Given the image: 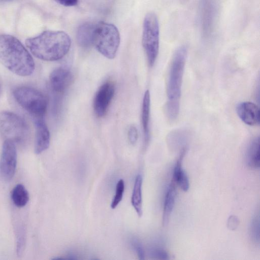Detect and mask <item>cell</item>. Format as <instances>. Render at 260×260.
Returning <instances> with one entry per match:
<instances>
[{
	"label": "cell",
	"instance_id": "6da1fadb",
	"mask_svg": "<svg viewBox=\"0 0 260 260\" xmlns=\"http://www.w3.org/2000/svg\"><path fill=\"white\" fill-rule=\"evenodd\" d=\"M25 44L37 58L55 61L62 58L68 53L71 41L64 31L46 30L35 37L27 39Z\"/></svg>",
	"mask_w": 260,
	"mask_h": 260
},
{
	"label": "cell",
	"instance_id": "7a4b0ae2",
	"mask_svg": "<svg viewBox=\"0 0 260 260\" xmlns=\"http://www.w3.org/2000/svg\"><path fill=\"white\" fill-rule=\"evenodd\" d=\"M0 61L8 70L21 76L31 75L34 61L23 44L14 36L0 35Z\"/></svg>",
	"mask_w": 260,
	"mask_h": 260
},
{
	"label": "cell",
	"instance_id": "3957f363",
	"mask_svg": "<svg viewBox=\"0 0 260 260\" xmlns=\"http://www.w3.org/2000/svg\"><path fill=\"white\" fill-rule=\"evenodd\" d=\"M187 49L185 46L179 47L175 51L169 69L167 83V102L166 113L171 121L176 120L180 109V102L184 70Z\"/></svg>",
	"mask_w": 260,
	"mask_h": 260
},
{
	"label": "cell",
	"instance_id": "277c9868",
	"mask_svg": "<svg viewBox=\"0 0 260 260\" xmlns=\"http://www.w3.org/2000/svg\"><path fill=\"white\" fill-rule=\"evenodd\" d=\"M120 40L119 32L114 25L104 22L96 23L93 45L103 56L109 59L114 58L118 50Z\"/></svg>",
	"mask_w": 260,
	"mask_h": 260
},
{
	"label": "cell",
	"instance_id": "5b68a950",
	"mask_svg": "<svg viewBox=\"0 0 260 260\" xmlns=\"http://www.w3.org/2000/svg\"><path fill=\"white\" fill-rule=\"evenodd\" d=\"M142 43L148 64L152 67L157 58L159 44V23L154 12H149L145 16Z\"/></svg>",
	"mask_w": 260,
	"mask_h": 260
},
{
	"label": "cell",
	"instance_id": "8992f818",
	"mask_svg": "<svg viewBox=\"0 0 260 260\" xmlns=\"http://www.w3.org/2000/svg\"><path fill=\"white\" fill-rule=\"evenodd\" d=\"M17 103L35 118L43 117L47 107L46 96L37 89L27 86H20L13 91Z\"/></svg>",
	"mask_w": 260,
	"mask_h": 260
},
{
	"label": "cell",
	"instance_id": "52a82bcc",
	"mask_svg": "<svg viewBox=\"0 0 260 260\" xmlns=\"http://www.w3.org/2000/svg\"><path fill=\"white\" fill-rule=\"evenodd\" d=\"M28 132V125L21 117L9 111L0 112V134L6 140L24 141Z\"/></svg>",
	"mask_w": 260,
	"mask_h": 260
},
{
	"label": "cell",
	"instance_id": "ba28073f",
	"mask_svg": "<svg viewBox=\"0 0 260 260\" xmlns=\"http://www.w3.org/2000/svg\"><path fill=\"white\" fill-rule=\"evenodd\" d=\"M17 163V153L14 142L6 140L2 149L0 172L3 178L11 180L14 176Z\"/></svg>",
	"mask_w": 260,
	"mask_h": 260
},
{
	"label": "cell",
	"instance_id": "9c48e42d",
	"mask_svg": "<svg viewBox=\"0 0 260 260\" xmlns=\"http://www.w3.org/2000/svg\"><path fill=\"white\" fill-rule=\"evenodd\" d=\"M115 93V86L111 82L102 84L97 91L93 101V108L98 117L106 113Z\"/></svg>",
	"mask_w": 260,
	"mask_h": 260
},
{
	"label": "cell",
	"instance_id": "30bf717a",
	"mask_svg": "<svg viewBox=\"0 0 260 260\" xmlns=\"http://www.w3.org/2000/svg\"><path fill=\"white\" fill-rule=\"evenodd\" d=\"M73 75L71 71L66 67L55 69L50 75V83L53 91L57 93L64 91L71 84Z\"/></svg>",
	"mask_w": 260,
	"mask_h": 260
},
{
	"label": "cell",
	"instance_id": "8fae6325",
	"mask_svg": "<svg viewBox=\"0 0 260 260\" xmlns=\"http://www.w3.org/2000/svg\"><path fill=\"white\" fill-rule=\"evenodd\" d=\"M236 112L240 119L245 124L255 126L259 124V109L254 103L243 102L236 106Z\"/></svg>",
	"mask_w": 260,
	"mask_h": 260
},
{
	"label": "cell",
	"instance_id": "7c38bea8",
	"mask_svg": "<svg viewBox=\"0 0 260 260\" xmlns=\"http://www.w3.org/2000/svg\"><path fill=\"white\" fill-rule=\"evenodd\" d=\"M36 139L35 151L40 154L46 150L50 144V133L43 117L35 118Z\"/></svg>",
	"mask_w": 260,
	"mask_h": 260
},
{
	"label": "cell",
	"instance_id": "4fadbf2b",
	"mask_svg": "<svg viewBox=\"0 0 260 260\" xmlns=\"http://www.w3.org/2000/svg\"><path fill=\"white\" fill-rule=\"evenodd\" d=\"M95 23L87 22L81 24L76 33L78 44L81 47L87 48L93 45Z\"/></svg>",
	"mask_w": 260,
	"mask_h": 260
},
{
	"label": "cell",
	"instance_id": "5bb4252c",
	"mask_svg": "<svg viewBox=\"0 0 260 260\" xmlns=\"http://www.w3.org/2000/svg\"><path fill=\"white\" fill-rule=\"evenodd\" d=\"M186 147L181 149L179 158L174 167L173 181L176 183L184 191H187L189 187V182L188 176L182 167V162L186 152Z\"/></svg>",
	"mask_w": 260,
	"mask_h": 260
},
{
	"label": "cell",
	"instance_id": "9a60e30c",
	"mask_svg": "<svg viewBox=\"0 0 260 260\" xmlns=\"http://www.w3.org/2000/svg\"><path fill=\"white\" fill-rule=\"evenodd\" d=\"M247 166L252 169L259 168V138L254 137L249 143L245 155Z\"/></svg>",
	"mask_w": 260,
	"mask_h": 260
},
{
	"label": "cell",
	"instance_id": "2e32d148",
	"mask_svg": "<svg viewBox=\"0 0 260 260\" xmlns=\"http://www.w3.org/2000/svg\"><path fill=\"white\" fill-rule=\"evenodd\" d=\"M176 197V187L175 182L172 180L167 191L164 205L162 215V224L164 226L168 225L170 218L174 208Z\"/></svg>",
	"mask_w": 260,
	"mask_h": 260
},
{
	"label": "cell",
	"instance_id": "e0dca14e",
	"mask_svg": "<svg viewBox=\"0 0 260 260\" xmlns=\"http://www.w3.org/2000/svg\"><path fill=\"white\" fill-rule=\"evenodd\" d=\"M150 110V92L147 90L144 95L142 107V123L144 136L145 145H147L149 138V119Z\"/></svg>",
	"mask_w": 260,
	"mask_h": 260
},
{
	"label": "cell",
	"instance_id": "ac0fdd59",
	"mask_svg": "<svg viewBox=\"0 0 260 260\" xmlns=\"http://www.w3.org/2000/svg\"><path fill=\"white\" fill-rule=\"evenodd\" d=\"M142 181L143 179L141 175L138 174L135 178L131 198L132 204L139 217H141L143 214L142 198Z\"/></svg>",
	"mask_w": 260,
	"mask_h": 260
},
{
	"label": "cell",
	"instance_id": "d6986e66",
	"mask_svg": "<svg viewBox=\"0 0 260 260\" xmlns=\"http://www.w3.org/2000/svg\"><path fill=\"white\" fill-rule=\"evenodd\" d=\"M11 199L16 206L19 208L23 207L26 205L29 200V194L22 184H18L12 190Z\"/></svg>",
	"mask_w": 260,
	"mask_h": 260
},
{
	"label": "cell",
	"instance_id": "ffe728a7",
	"mask_svg": "<svg viewBox=\"0 0 260 260\" xmlns=\"http://www.w3.org/2000/svg\"><path fill=\"white\" fill-rule=\"evenodd\" d=\"M124 191V182L123 179L118 181L116 186L115 193L111 204V208L115 209L119 205L123 198Z\"/></svg>",
	"mask_w": 260,
	"mask_h": 260
},
{
	"label": "cell",
	"instance_id": "44dd1931",
	"mask_svg": "<svg viewBox=\"0 0 260 260\" xmlns=\"http://www.w3.org/2000/svg\"><path fill=\"white\" fill-rule=\"evenodd\" d=\"M250 236L255 242L259 241V217L255 216L251 220L250 227Z\"/></svg>",
	"mask_w": 260,
	"mask_h": 260
},
{
	"label": "cell",
	"instance_id": "7402d4cb",
	"mask_svg": "<svg viewBox=\"0 0 260 260\" xmlns=\"http://www.w3.org/2000/svg\"><path fill=\"white\" fill-rule=\"evenodd\" d=\"M131 245L134 250L137 252L140 259H145V252L143 247L140 241L136 238H133L131 239Z\"/></svg>",
	"mask_w": 260,
	"mask_h": 260
},
{
	"label": "cell",
	"instance_id": "603a6c76",
	"mask_svg": "<svg viewBox=\"0 0 260 260\" xmlns=\"http://www.w3.org/2000/svg\"><path fill=\"white\" fill-rule=\"evenodd\" d=\"M150 255L153 258L160 259H169L168 253L163 249L152 247L149 250Z\"/></svg>",
	"mask_w": 260,
	"mask_h": 260
},
{
	"label": "cell",
	"instance_id": "cb8c5ba5",
	"mask_svg": "<svg viewBox=\"0 0 260 260\" xmlns=\"http://www.w3.org/2000/svg\"><path fill=\"white\" fill-rule=\"evenodd\" d=\"M128 139L131 144L134 145L137 143L138 139V131L134 125H131L128 130Z\"/></svg>",
	"mask_w": 260,
	"mask_h": 260
},
{
	"label": "cell",
	"instance_id": "d4e9b609",
	"mask_svg": "<svg viewBox=\"0 0 260 260\" xmlns=\"http://www.w3.org/2000/svg\"><path fill=\"white\" fill-rule=\"evenodd\" d=\"M57 3L66 7L76 6L79 0H55Z\"/></svg>",
	"mask_w": 260,
	"mask_h": 260
},
{
	"label": "cell",
	"instance_id": "484cf974",
	"mask_svg": "<svg viewBox=\"0 0 260 260\" xmlns=\"http://www.w3.org/2000/svg\"><path fill=\"white\" fill-rule=\"evenodd\" d=\"M238 223L239 221L238 218L235 216H231L228 222V227L232 230L235 229L237 228Z\"/></svg>",
	"mask_w": 260,
	"mask_h": 260
},
{
	"label": "cell",
	"instance_id": "4316f807",
	"mask_svg": "<svg viewBox=\"0 0 260 260\" xmlns=\"http://www.w3.org/2000/svg\"><path fill=\"white\" fill-rule=\"evenodd\" d=\"M1 91H2V88H1V84H0V94H1Z\"/></svg>",
	"mask_w": 260,
	"mask_h": 260
},
{
	"label": "cell",
	"instance_id": "83f0119b",
	"mask_svg": "<svg viewBox=\"0 0 260 260\" xmlns=\"http://www.w3.org/2000/svg\"><path fill=\"white\" fill-rule=\"evenodd\" d=\"M3 1H9V0H3Z\"/></svg>",
	"mask_w": 260,
	"mask_h": 260
}]
</instances>
